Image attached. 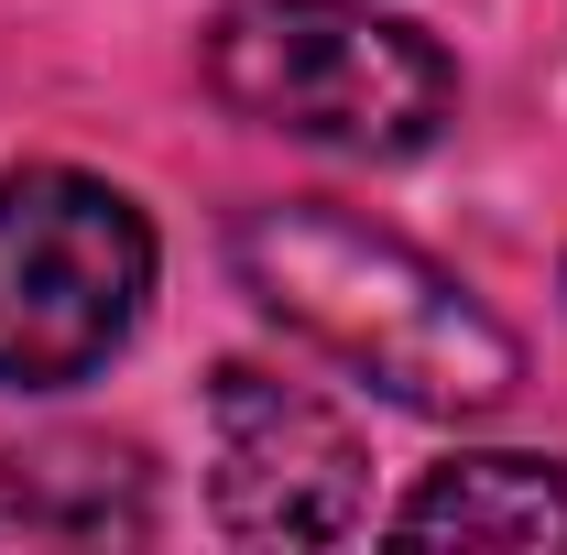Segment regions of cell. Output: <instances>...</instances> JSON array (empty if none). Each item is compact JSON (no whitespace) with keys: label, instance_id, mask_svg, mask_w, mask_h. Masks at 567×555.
Instances as JSON below:
<instances>
[{"label":"cell","instance_id":"obj_1","mask_svg":"<svg viewBox=\"0 0 567 555\" xmlns=\"http://www.w3.org/2000/svg\"><path fill=\"white\" fill-rule=\"evenodd\" d=\"M229 262L262 294V316H284L328 359H350L404 415H492L524 381V348H513V327L492 305L458 273H436L415 240H393V229H371L350 208H317V197L251 208Z\"/></svg>","mask_w":567,"mask_h":555},{"label":"cell","instance_id":"obj_2","mask_svg":"<svg viewBox=\"0 0 567 555\" xmlns=\"http://www.w3.org/2000/svg\"><path fill=\"white\" fill-rule=\"evenodd\" d=\"M208 87L262 132L371 164L425 153L458 121V66L360 0H229L208 22Z\"/></svg>","mask_w":567,"mask_h":555},{"label":"cell","instance_id":"obj_3","mask_svg":"<svg viewBox=\"0 0 567 555\" xmlns=\"http://www.w3.org/2000/svg\"><path fill=\"white\" fill-rule=\"evenodd\" d=\"M153 294V229L121 186L76 164L0 175V381L66 392L142 327Z\"/></svg>","mask_w":567,"mask_h":555},{"label":"cell","instance_id":"obj_4","mask_svg":"<svg viewBox=\"0 0 567 555\" xmlns=\"http://www.w3.org/2000/svg\"><path fill=\"white\" fill-rule=\"evenodd\" d=\"M208 490L218 523L251 545H339L371 512V469L339 404H317L306 381H274L251 359H229L208 381Z\"/></svg>","mask_w":567,"mask_h":555},{"label":"cell","instance_id":"obj_5","mask_svg":"<svg viewBox=\"0 0 567 555\" xmlns=\"http://www.w3.org/2000/svg\"><path fill=\"white\" fill-rule=\"evenodd\" d=\"M425 545H567V469L557 458H447L404 501Z\"/></svg>","mask_w":567,"mask_h":555},{"label":"cell","instance_id":"obj_6","mask_svg":"<svg viewBox=\"0 0 567 555\" xmlns=\"http://www.w3.org/2000/svg\"><path fill=\"white\" fill-rule=\"evenodd\" d=\"M11 512L44 534H153L142 458L99 447V436H44L33 458H11Z\"/></svg>","mask_w":567,"mask_h":555}]
</instances>
